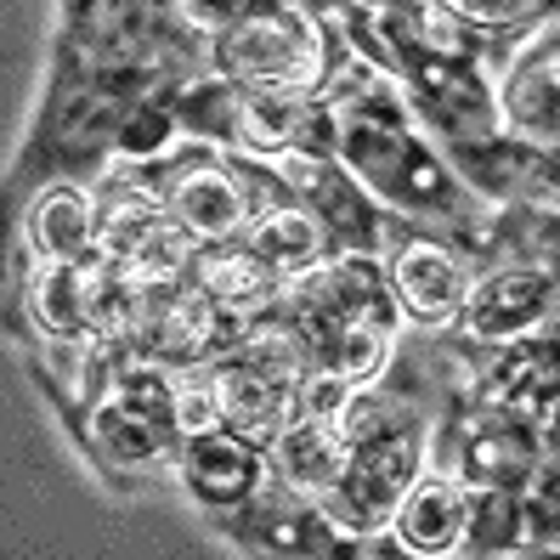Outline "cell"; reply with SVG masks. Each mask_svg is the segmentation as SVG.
<instances>
[{"label": "cell", "mask_w": 560, "mask_h": 560, "mask_svg": "<svg viewBox=\"0 0 560 560\" xmlns=\"http://www.w3.org/2000/svg\"><path fill=\"white\" fill-rule=\"evenodd\" d=\"M533 521H526V504L521 492H504V487H476L470 499V521H465V538L476 555H504L515 544H526Z\"/></svg>", "instance_id": "e0dca14e"}, {"label": "cell", "mask_w": 560, "mask_h": 560, "mask_svg": "<svg viewBox=\"0 0 560 560\" xmlns=\"http://www.w3.org/2000/svg\"><path fill=\"white\" fill-rule=\"evenodd\" d=\"M176 431H182V442L226 431V424H221L215 369H182V374H176Z\"/></svg>", "instance_id": "ac0fdd59"}, {"label": "cell", "mask_w": 560, "mask_h": 560, "mask_svg": "<svg viewBox=\"0 0 560 560\" xmlns=\"http://www.w3.org/2000/svg\"><path fill=\"white\" fill-rule=\"evenodd\" d=\"M538 470V431L521 419H487L465 436V481L515 492Z\"/></svg>", "instance_id": "2e32d148"}, {"label": "cell", "mask_w": 560, "mask_h": 560, "mask_svg": "<svg viewBox=\"0 0 560 560\" xmlns=\"http://www.w3.org/2000/svg\"><path fill=\"white\" fill-rule=\"evenodd\" d=\"M340 119V164L362 182V192L390 199L402 210H424V215H458L465 205V187L447 164L424 148L402 108L390 96H351L335 108Z\"/></svg>", "instance_id": "6da1fadb"}, {"label": "cell", "mask_w": 560, "mask_h": 560, "mask_svg": "<svg viewBox=\"0 0 560 560\" xmlns=\"http://www.w3.org/2000/svg\"><path fill=\"white\" fill-rule=\"evenodd\" d=\"M85 436L96 447V458L114 470H142L153 458L176 453L182 431H176V385L164 374H148V369H130V374H114L108 397L85 413Z\"/></svg>", "instance_id": "277c9868"}, {"label": "cell", "mask_w": 560, "mask_h": 560, "mask_svg": "<svg viewBox=\"0 0 560 560\" xmlns=\"http://www.w3.org/2000/svg\"><path fill=\"white\" fill-rule=\"evenodd\" d=\"M215 390H221V424L255 447H272L289 431V419H301V390L255 374L238 357H226L215 369Z\"/></svg>", "instance_id": "ba28073f"}, {"label": "cell", "mask_w": 560, "mask_h": 560, "mask_svg": "<svg viewBox=\"0 0 560 560\" xmlns=\"http://www.w3.org/2000/svg\"><path fill=\"white\" fill-rule=\"evenodd\" d=\"M199 272V289L226 312V317H255L283 301V272H272L267 260L244 244H210L192 260Z\"/></svg>", "instance_id": "8fae6325"}, {"label": "cell", "mask_w": 560, "mask_h": 560, "mask_svg": "<svg viewBox=\"0 0 560 560\" xmlns=\"http://www.w3.org/2000/svg\"><path fill=\"white\" fill-rule=\"evenodd\" d=\"M465 521H470L465 487L447 481V476H419L390 526H397V538L413 555H447V549L465 544Z\"/></svg>", "instance_id": "4fadbf2b"}, {"label": "cell", "mask_w": 560, "mask_h": 560, "mask_svg": "<svg viewBox=\"0 0 560 560\" xmlns=\"http://www.w3.org/2000/svg\"><path fill=\"white\" fill-rule=\"evenodd\" d=\"M346 431L340 424H323V419H294L289 431L272 442V465L289 487L312 492V499H323V492H335V481L346 476Z\"/></svg>", "instance_id": "9a60e30c"}, {"label": "cell", "mask_w": 560, "mask_h": 560, "mask_svg": "<svg viewBox=\"0 0 560 560\" xmlns=\"http://www.w3.org/2000/svg\"><path fill=\"white\" fill-rule=\"evenodd\" d=\"M28 244L46 267H74L96 255V199L74 182H51L28 210Z\"/></svg>", "instance_id": "7c38bea8"}, {"label": "cell", "mask_w": 560, "mask_h": 560, "mask_svg": "<svg viewBox=\"0 0 560 560\" xmlns=\"http://www.w3.org/2000/svg\"><path fill=\"white\" fill-rule=\"evenodd\" d=\"M419 453H424L419 419H402L390 431H380L374 442L351 447L346 476L335 481V492H323V515L346 526V533H374V526L397 521L402 499L419 481Z\"/></svg>", "instance_id": "3957f363"}, {"label": "cell", "mask_w": 560, "mask_h": 560, "mask_svg": "<svg viewBox=\"0 0 560 560\" xmlns=\"http://www.w3.org/2000/svg\"><path fill=\"white\" fill-rule=\"evenodd\" d=\"M390 294H397V306L419 323L465 317V301H470L465 260L453 249H442L436 238H408L390 255Z\"/></svg>", "instance_id": "8992f818"}, {"label": "cell", "mask_w": 560, "mask_h": 560, "mask_svg": "<svg viewBox=\"0 0 560 560\" xmlns=\"http://www.w3.org/2000/svg\"><path fill=\"white\" fill-rule=\"evenodd\" d=\"M260 481H267V458L255 442L215 431V436H192L182 442V487L210 510H244Z\"/></svg>", "instance_id": "52a82bcc"}, {"label": "cell", "mask_w": 560, "mask_h": 560, "mask_svg": "<svg viewBox=\"0 0 560 560\" xmlns=\"http://www.w3.org/2000/svg\"><path fill=\"white\" fill-rule=\"evenodd\" d=\"M171 210L192 238L226 244L249 226L255 199H249V187L233 182V171H221V164H192V171H182V182L171 192Z\"/></svg>", "instance_id": "30bf717a"}, {"label": "cell", "mask_w": 560, "mask_h": 560, "mask_svg": "<svg viewBox=\"0 0 560 560\" xmlns=\"http://www.w3.org/2000/svg\"><path fill=\"white\" fill-rule=\"evenodd\" d=\"M499 119L526 148H538V153L560 148V51L533 46L515 62L510 85L499 91Z\"/></svg>", "instance_id": "9c48e42d"}, {"label": "cell", "mask_w": 560, "mask_h": 560, "mask_svg": "<svg viewBox=\"0 0 560 560\" xmlns=\"http://www.w3.org/2000/svg\"><path fill=\"white\" fill-rule=\"evenodd\" d=\"M560 306V289L549 267H499L487 272L481 283H470V301H465V335L487 340V346H504V340H526L533 328H544Z\"/></svg>", "instance_id": "5b68a950"}, {"label": "cell", "mask_w": 560, "mask_h": 560, "mask_svg": "<svg viewBox=\"0 0 560 560\" xmlns=\"http://www.w3.org/2000/svg\"><path fill=\"white\" fill-rule=\"evenodd\" d=\"M176 137V108H171V96H159V103H142L125 114V125H119V142H114V153L119 159H153V153H164V142Z\"/></svg>", "instance_id": "d6986e66"}, {"label": "cell", "mask_w": 560, "mask_h": 560, "mask_svg": "<svg viewBox=\"0 0 560 560\" xmlns=\"http://www.w3.org/2000/svg\"><path fill=\"white\" fill-rule=\"evenodd\" d=\"M323 221L306 210V205H255L249 226H244V249H255L260 260H267L272 272L294 278L323 260Z\"/></svg>", "instance_id": "5bb4252c"}, {"label": "cell", "mask_w": 560, "mask_h": 560, "mask_svg": "<svg viewBox=\"0 0 560 560\" xmlns=\"http://www.w3.org/2000/svg\"><path fill=\"white\" fill-rule=\"evenodd\" d=\"M328 28L301 7H249L233 28L215 35V69L233 85L312 91L328 74Z\"/></svg>", "instance_id": "7a4b0ae2"}]
</instances>
